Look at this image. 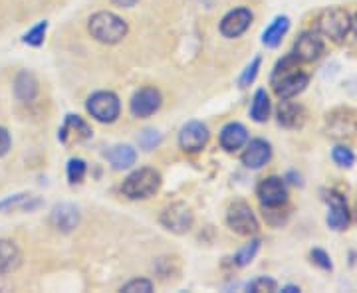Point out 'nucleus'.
Segmentation results:
<instances>
[{
    "label": "nucleus",
    "mask_w": 357,
    "mask_h": 293,
    "mask_svg": "<svg viewBox=\"0 0 357 293\" xmlns=\"http://www.w3.org/2000/svg\"><path fill=\"white\" fill-rule=\"evenodd\" d=\"M14 93L20 102H32L38 95V81L28 72H22L14 81Z\"/></svg>",
    "instance_id": "nucleus-21"
},
{
    "label": "nucleus",
    "mask_w": 357,
    "mask_h": 293,
    "mask_svg": "<svg viewBox=\"0 0 357 293\" xmlns=\"http://www.w3.org/2000/svg\"><path fill=\"white\" fill-rule=\"evenodd\" d=\"M86 163L82 161V159H72L70 163H68V179L72 184H77V182H82L84 177H86Z\"/></svg>",
    "instance_id": "nucleus-28"
},
{
    "label": "nucleus",
    "mask_w": 357,
    "mask_h": 293,
    "mask_svg": "<svg viewBox=\"0 0 357 293\" xmlns=\"http://www.w3.org/2000/svg\"><path fill=\"white\" fill-rule=\"evenodd\" d=\"M248 141V133L241 123H229L220 131V145L225 151H236L246 145Z\"/></svg>",
    "instance_id": "nucleus-19"
},
{
    "label": "nucleus",
    "mask_w": 357,
    "mask_h": 293,
    "mask_svg": "<svg viewBox=\"0 0 357 293\" xmlns=\"http://www.w3.org/2000/svg\"><path fill=\"white\" fill-rule=\"evenodd\" d=\"M161 107V93L155 88H143L139 90L129 103V109L135 117H149Z\"/></svg>",
    "instance_id": "nucleus-13"
},
{
    "label": "nucleus",
    "mask_w": 357,
    "mask_h": 293,
    "mask_svg": "<svg viewBox=\"0 0 357 293\" xmlns=\"http://www.w3.org/2000/svg\"><path fill=\"white\" fill-rule=\"evenodd\" d=\"M161 187V175L155 168H139L123 180L121 191L131 200H143L153 196Z\"/></svg>",
    "instance_id": "nucleus-3"
},
{
    "label": "nucleus",
    "mask_w": 357,
    "mask_h": 293,
    "mask_svg": "<svg viewBox=\"0 0 357 293\" xmlns=\"http://www.w3.org/2000/svg\"><path fill=\"white\" fill-rule=\"evenodd\" d=\"M206 143H208V129L204 127L203 123L191 121V123H187L185 127L181 129L178 145H181L183 151H187V153H199Z\"/></svg>",
    "instance_id": "nucleus-12"
},
{
    "label": "nucleus",
    "mask_w": 357,
    "mask_h": 293,
    "mask_svg": "<svg viewBox=\"0 0 357 293\" xmlns=\"http://www.w3.org/2000/svg\"><path fill=\"white\" fill-rule=\"evenodd\" d=\"M161 224L167 230L175 232V234H185L189 232L192 226V212L187 204L175 203L171 206H167L161 214Z\"/></svg>",
    "instance_id": "nucleus-9"
},
{
    "label": "nucleus",
    "mask_w": 357,
    "mask_h": 293,
    "mask_svg": "<svg viewBox=\"0 0 357 293\" xmlns=\"http://www.w3.org/2000/svg\"><path fill=\"white\" fill-rule=\"evenodd\" d=\"M294 56L298 58V62H316L319 56L324 54V40L321 34L312 30V32H304L300 38L294 44Z\"/></svg>",
    "instance_id": "nucleus-11"
},
{
    "label": "nucleus",
    "mask_w": 357,
    "mask_h": 293,
    "mask_svg": "<svg viewBox=\"0 0 357 293\" xmlns=\"http://www.w3.org/2000/svg\"><path fill=\"white\" fill-rule=\"evenodd\" d=\"M91 137V129L86 121H82L77 115H68L64 121V127L60 129L58 139L62 143H79Z\"/></svg>",
    "instance_id": "nucleus-16"
},
{
    "label": "nucleus",
    "mask_w": 357,
    "mask_h": 293,
    "mask_svg": "<svg viewBox=\"0 0 357 293\" xmlns=\"http://www.w3.org/2000/svg\"><path fill=\"white\" fill-rule=\"evenodd\" d=\"M258 248H260V242H258V240H252L250 244H246L243 250L234 255V264H236V266H241V268H243V266H248V264L255 260Z\"/></svg>",
    "instance_id": "nucleus-27"
},
{
    "label": "nucleus",
    "mask_w": 357,
    "mask_h": 293,
    "mask_svg": "<svg viewBox=\"0 0 357 293\" xmlns=\"http://www.w3.org/2000/svg\"><path fill=\"white\" fill-rule=\"evenodd\" d=\"M258 198L264 208H280L288 200V189L280 177H268L258 184Z\"/></svg>",
    "instance_id": "nucleus-8"
},
{
    "label": "nucleus",
    "mask_w": 357,
    "mask_h": 293,
    "mask_svg": "<svg viewBox=\"0 0 357 293\" xmlns=\"http://www.w3.org/2000/svg\"><path fill=\"white\" fill-rule=\"evenodd\" d=\"M324 200L330 206V212H328V226L335 232H342L349 226V208L345 198L340 192L330 191L324 192Z\"/></svg>",
    "instance_id": "nucleus-10"
},
{
    "label": "nucleus",
    "mask_w": 357,
    "mask_h": 293,
    "mask_svg": "<svg viewBox=\"0 0 357 293\" xmlns=\"http://www.w3.org/2000/svg\"><path fill=\"white\" fill-rule=\"evenodd\" d=\"M159 143H161V135L153 129L143 131V135L139 137V145L145 151H151V149H155V145H159Z\"/></svg>",
    "instance_id": "nucleus-31"
},
{
    "label": "nucleus",
    "mask_w": 357,
    "mask_h": 293,
    "mask_svg": "<svg viewBox=\"0 0 357 293\" xmlns=\"http://www.w3.org/2000/svg\"><path fill=\"white\" fill-rule=\"evenodd\" d=\"M349 30H351V18L344 8H326L316 18V32L337 44L344 42Z\"/></svg>",
    "instance_id": "nucleus-4"
},
{
    "label": "nucleus",
    "mask_w": 357,
    "mask_h": 293,
    "mask_svg": "<svg viewBox=\"0 0 357 293\" xmlns=\"http://www.w3.org/2000/svg\"><path fill=\"white\" fill-rule=\"evenodd\" d=\"M326 131L333 139L354 137L357 133V113L351 109H335L326 119Z\"/></svg>",
    "instance_id": "nucleus-6"
},
{
    "label": "nucleus",
    "mask_w": 357,
    "mask_h": 293,
    "mask_svg": "<svg viewBox=\"0 0 357 293\" xmlns=\"http://www.w3.org/2000/svg\"><path fill=\"white\" fill-rule=\"evenodd\" d=\"M248 290L255 293L276 292V281L270 280V278H258V280H255L248 285Z\"/></svg>",
    "instance_id": "nucleus-32"
},
{
    "label": "nucleus",
    "mask_w": 357,
    "mask_h": 293,
    "mask_svg": "<svg viewBox=\"0 0 357 293\" xmlns=\"http://www.w3.org/2000/svg\"><path fill=\"white\" fill-rule=\"evenodd\" d=\"M40 200L38 198H34V196H30V194H16V196H10V198H6V200H2L0 203V210L4 212V210H32V208H38Z\"/></svg>",
    "instance_id": "nucleus-25"
},
{
    "label": "nucleus",
    "mask_w": 357,
    "mask_h": 293,
    "mask_svg": "<svg viewBox=\"0 0 357 293\" xmlns=\"http://www.w3.org/2000/svg\"><path fill=\"white\" fill-rule=\"evenodd\" d=\"M151 290H153V283H151V281L133 280V281H129L128 285H123V290H121V292H128V293L143 292V293H147V292H151Z\"/></svg>",
    "instance_id": "nucleus-33"
},
{
    "label": "nucleus",
    "mask_w": 357,
    "mask_h": 293,
    "mask_svg": "<svg viewBox=\"0 0 357 293\" xmlns=\"http://www.w3.org/2000/svg\"><path fill=\"white\" fill-rule=\"evenodd\" d=\"M79 222V212L72 204H58L52 210V224L62 232H72Z\"/></svg>",
    "instance_id": "nucleus-18"
},
{
    "label": "nucleus",
    "mask_w": 357,
    "mask_h": 293,
    "mask_svg": "<svg viewBox=\"0 0 357 293\" xmlns=\"http://www.w3.org/2000/svg\"><path fill=\"white\" fill-rule=\"evenodd\" d=\"M306 121V109L296 102H288L284 100L280 102V107H278V123L282 127L288 129H298L304 125Z\"/></svg>",
    "instance_id": "nucleus-17"
},
{
    "label": "nucleus",
    "mask_w": 357,
    "mask_h": 293,
    "mask_svg": "<svg viewBox=\"0 0 357 293\" xmlns=\"http://www.w3.org/2000/svg\"><path fill=\"white\" fill-rule=\"evenodd\" d=\"M284 292H286V293H294V292H300V287H294V285H288V287H284Z\"/></svg>",
    "instance_id": "nucleus-38"
},
{
    "label": "nucleus",
    "mask_w": 357,
    "mask_h": 293,
    "mask_svg": "<svg viewBox=\"0 0 357 293\" xmlns=\"http://www.w3.org/2000/svg\"><path fill=\"white\" fill-rule=\"evenodd\" d=\"M107 159H109V163L114 165V168L123 171V168H129V166L135 163L137 153H135V149L129 147V145H117V147H114V149L107 153Z\"/></svg>",
    "instance_id": "nucleus-23"
},
{
    "label": "nucleus",
    "mask_w": 357,
    "mask_h": 293,
    "mask_svg": "<svg viewBox=\"0 0 357 293\" xmlns=\"http://www.w3.org/2000/svg\"><path fill=\"white\" fill-rule=\"evenodd\" d=\"M119 100L112 91H98L88 100V113L100 123H114L119 117Z\"/></svg>",
    "instance_id": "nucleus-5"
},
{
    "label": "nucleus",
    "mask_w": 357,
    "mask_h": 293,
    "mask_svg": "<svg viewBox=\"0 0 357 293\" xmlns=\"http://www.w3.org/2000/svg\"><path fill=\"white\" fill-rule=\"evenodd\" d=\"M332 157H333V161H335V165L344 166V168H349V166L356 163V155L351 153V149H349V147H344V145L333 147Z\"/></svg>",
    "instance_id": "nucleus-26"
},
{
    "label": "nucleus",
    "mask_w": 357,
    "mask_h": 293,
    "mask_svg": "<svg viewBox=\"0 0 357 293\" xmlns=\"http://www.w3.org/2000/svg\"><path fill=\"white\" fill-rule=\"evenodd\" d=\"M288 30H290V18H288V16H278V18L264 30V34H262V44H264L266 48H278L282 38L286 36Z\"/></svg>",
    "instance_id": "nucleus-20"
},
{
    "label": "nucleus",
    "mask_w": 357,
    "mask_h": 293,
    "mask_svg": "<svg viewBox=\"0 0 357 293\" xmlns=\"http://www.w3.org/2000/svg\"><path fill=\"white\" fill-rule=\"evenodd\" d=\"M89 34L102 44H117L128 36V24L114 13H98L89 18Z\"/></svg>",
    "instance_id": "nucleus-2"
},
{
    "label": "nucleus",
    "mask_w": 357,
    "mask_h": 293,
    "mask_svg": "<svg viewBox=\"0 0 357 293\" xmlns=\"http://www.w3.org/2000/svg\"><path fill=\"white\" fill-rule=\"evenodd\" d=\"M8 149H10V133L4 127H0V157L8 153Z\"/></svg>",
    "instance_id": "nucleus-35"
},
{
    "label": "nucleus",
    "mask_w": 357,
    "mask_h": 293,
    "mask_svg": "<svg viewBox=\"0 0 357 293\" xmlns=\"http://www.w3.org/2000/svg\"><path fill=\"white\" fill-rule=\"evenodd\" d=\"M310 77L298 68V58L290 54L280 60L272 74V88L280 100H292L294 95L306 90Z\"/></svg>",
    "instance_id": "nucleus-1"
},
{
    "label": "nucleus",
    "mask_w": 357,
    "mask_h": 293,
    "mask_svg": "<svg viewBox=\"0 0 357 293\" xmlns=\"http://www.w3.org/2000/svg\"><path fill=\"white\" fill-rule=\"evenodd\" d=\"M260 64H262V60H260V56H256L255 60H252V64L244 70L243 77H241V88H246V86H250V84L255 81L256 74H258V70H260Z\"/></svg>",
    "instance_id": "nucleus-30"
},
{
    "label": "nucleus",
    "mask_w": 357,
    "mask_h": 293,
    "mask_svg": "<svg viewBox=\"0 0 357 293\" xmlns=\"http://www.w3.org/2000/svg\"><path fill=\"white\" fill-rule=\"evenodd\" d=\"M227 222L236 234H243V236H252L258 232V220H256L252 208L246 203L232 204L229 208V214H227Z\"/></svg>",
    "instance_id": "nucleus-7"
},
{
    "label": "nucleus",
    "mask_w": 357,
    "mask_h": 293,
    "mask_svg": "<svg viewBox=\"0 0 357 293\" xmlns=\"http://www.w3.org/2000/svg\"><path fill=\"white\" fill-rule=\"evenodd\" d=\"M114 4H117V6H123V8H129V6H133L137 0H112Z\"/></svg>",
    "instance_id": "nucleus-36"
},
{
    "label": "nucleus",
    "mask_w": 357,
    "mask_h": 293,
    "mask_svg": "<svg viewBox=\"0 0 357 293\" xmlns=\"http://www.w3.org/2000/svg\"><path fill=\"white\" fill-rule=\"evenodd\" d=\"M312 262L319 266L321 269H326V271H332V262H330V255L326 254L324 250H312Z\"/></svg>",
    "instance_id": "nucleus-34"
},
{
    "label": "nucleus",
    "mask_w": 357,
    "mask_h": 293,
    "mask_svg": "<svg viewBox=\"0 0 357 293\" xmlns=\"http://www.w3.org/2000/svg\"><path fill=\"white\" fill-rule=\"evenodd\" d=\"M250 117L256 123H264L270 117V97L264 90H258L252 100V107H250Z\"/></svg>",
    "instance_id": "nucleus-24"
},
{
    "label": "nucleus",
    "mask_w": 357,
    "mask_h": 293,
    "mask_svg": "<svg viewBox=\"0 0 357 293\" xmlns=\"http://www.w3.org/2000/svg\"><path fill=\"white\" fill-rule=\"evenodd\" d=\"M252 24V13L248 8H236L229 13L220 22V32L227 38H238Z\"/></svg>",
    "instance_id": "nucleus-14"
},
{
    "label": "nucleus",
    "mask_w": 357,
    "mask_h": 293,
    "mask_svg": "<svg viewBox=\"0 0 357 293\" xmlns=\"http://www.w3.org/2000/svg\"><path fill=\"white\" fill-rule=\"evenodd\" d=\"M46 30H48V22H40L38 26H34V28L26 34L24 42L26 44H30V46H40V44L44 42Z\"/></svg>",
    "instance_id": "nucleus-29"
},
{
    "label": "nucleus",
    "mask_w": 357,
    "mask_h": 293,
    "mask_svg": "<svg viewBox=\"0 0 357 293\" xmlns=\"http://www.w3.org/2000/svg\"><path fill=\"white\" fill-rule=\"evenodd\" d=\"M272 157V149L264 139H255L248 143L246 151L243 153V163L246 168H252V171H258L262 166L266 165Z\"/></svg>",
    "instance_id": "nucleus-15"
},
{
    "label": "nucleus",
    "mask_w": 357,
    "mask_h": 293,
    "mask_svg": "<svg viewBox=\"0 0 357 293\" xmlns=\"http://www.w3.org/2000/svg\"><path fill=\"white\" fill-rule=\"evenodd\" d=\"M351 30H354V34L357 36V13H356V16L351 18Z\"/></svg>",
    "instance_id": "nucleus-37"
},
{
    "label": "nucleus",
    "mask_w": 357,
    "mask_h": 293,
    "mask_svg": "<svg viewBox=\"0 0 357 293\" xmlns=\"http://www.w3.org/2000/svg\"><path fill=\"white\" fill-rule=\"evenodd\" d=\"M20 264V252L10 240H0V274L13 271Z\"/></svg>",
    "instance_id": "nucleus-22"
}]
</instances>
